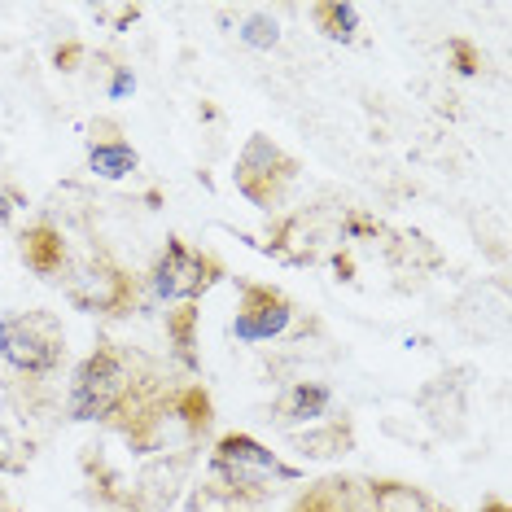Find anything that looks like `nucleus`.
<instances>
[{
  "instance_id": "f257e3e1",
  "label": "nucleus",
  "mask_w": 512,
  "mask_h": 512,
  "mask_svg": "<svg viewBox=\"0 0 512 512\" xmlns=\"http://www.w3.org/2000/svg\"><path fill=\"white\" fill-rule=\"evenodd\" d=\"M62 329L44 311H22V316L0 320V359L22 377H49L62 364Z\"/></svg>"
},
{
  "instance_id": "f03ea898",
  "label": "nucleus",
  "mask_w": 512,
  "mask_h": 512,
  "mask_svg": "<svg viewBox=\"0 0 512 512\" xmlns=\"http://www.w3.org/2000/svg\"><path fill=\"white\" fill-rule=\"evenodd\" d=\"M127 394V368L114 351H92L71 377V394H66V412L71 421H101Z\"/></svg>"
},
{
  "instance_id": "7ed1b4c3",
  "label": "nucleus",
  "mask_w": 512,
  "mask_h": 512,
  "mask_svg": "<svg viewBox=\"0 0 512 512\" xmlns=\"http://www.w3.org/2000/svg\"><path fill=\"white\" fill-rule=\"evenodd\" d=\"M215 473H224L232 486H254V473H263V477H285V482H294V469H285L281 460L272 456V451L263 447V442H254L246 434H228L224 442H219V451H215Z\"/></svg>"
},
{
  "instance_id": "20e7f679",
  "label": "nucleus",
  "mask_w": 512,
  "mask_h": 512,
  "mask_svg": "<svg viewBox=\"0 0 512 512\" xmlns=\"http://www.w3.org/2000/svg\"><path fill=\"white\" fill-rule=\"evenodd\" d=\"M206 272H211V267H206L202 254H193L184 241H167V254H162L154 267V289H158V298H167V302H189L211 285Z\"/></svg>"
},
{
  "instance_id": "39448f33",
  "label": "nucleus",
  "mask_w": 512,
  "mask_h": 512,
  "mask_svg": "<svg viewBox=\"0 0 512 512\" xmlns=\"http://www.w3.org/2000/svg\"><path fill=\"white\" fill-rule=\"evenodd\" d=\"M285 324H289V302L276 294H263V289H250L246 307L232 320V333H237L241 342H267V337L285 333Z\"/></svg>"
},
{
  "instance_id": "423d86ee",
  "label": "nucleus",
  "mask_w": 512,
  "mask_h": 512,
  "mask_svg": "<svg viewBox=\"0 0 512 512\" xmlns=\"http://www.w3.org/2000/svg\"><path fill=\"white\" fill-rule=\"evenodd\" d=\"M329 403H333L329 386H316V381H298V386L285 394V403H281V421H285V425L320 421V416L329 412Z\"/></svg>"
},
{
  "instance_id": "0eeeda50",
  "label": "nucleus",
  "mask_w": 512,
  "mask_h": 512,
  "mask_svg": "<svg viewBox=\"0 0 512 512\" xmlns=\"http://www.w3.org/2000/svg\"><path fill=\"white\" fill-rule=\"evenodd\" d=\"M136 149L132 145H123V141H106V145H92L88 149V167L97 171L101 180H123V176H132L136 171Z\"/></svg>"
},
{
  "instance_id": "6e6552de",
  "label": "nucleus",
  "mask_w": 512,
  "mask_h": 512,
  "mask_svg": "<svg viewBox=\"0 0 512 512\" xmlns=\"http://www.w3.org/2000/svg\"><path fill=\"white\" fill-rule=\"evenodd\" d=\"M316 22L329 40H355L359 31V9L355 5H316Z\"/></svg>"
},
{
  "instance_id": "1a4fd4ad",
  "label": "nucleus",
  "mask_w": 512,
  "mask_h": 512,
  "mask_svg": "<svg viewBox=\"0 0 512 512\" xmlns=\"http://www.w3.org/2000/svg\"><path fill=\"white\" fill-rule=\"evenodd\" d=\"M237 36H241V44H250V49H276V40H281V27H276L272 14H250L237 27Z\"/></svg>"
},
{
  "instance_id": "9d476101",
  "label": "nucleus",
  "mask_w": 512,
  "mask_h": 512,
  "mask_svg": "<svg viewBox=\"0 0 512 512\" xmlns=\"http://www.w3.org/2000/svg\"><path fill=\"white\" fill-rule=\"evenodd\" d=\"M132 88H136V79L127 75V71H119V75H114V88H110V97L119 101V97H127V92H132Z\"/></svg>"
},
{
  "instance_id": "9b49d317",
  "label": "nucleus",
  "mask_w": 512,
  "mask_h": 512,
  "mask_svg": "<svg viewBox=\"0 0 512 512\" xmlns=\"http://www.w3.org/2000/svg\"><path fill=\"white\" fill-rule=\"evenodd\" d=\"M9 219H14V197L0 189V224H9Z\"/></svg>"
}]
</instances>
